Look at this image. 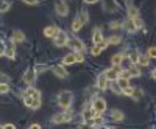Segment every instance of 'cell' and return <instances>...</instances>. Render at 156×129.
<instances>
[{
	"instance_id": "1",
	"label": "cell",
	"mask_w": 156,
	"mask_h": 129,
	"mask_svg": "<svg viewBox=\"0 0 156 129\" xmlns=\"http://www.w3.org/2000/svg\"><path fill=\"white\" fill-rule=\"evenodd\" d=\"M72 103H73V95L70 93V92H61L59 95H58V106L61 107V109H64V110H69L70 109V106H72Z\"/></svg>"
},
{
	"instance_id": "2",
	"label": "cell",
	"mask_w": 156,
	"mask_h": 129,
	"mask_svg": "<svg viewBox=\"0 0 156 129\" xmlns=\"http://www.w3.org/2000/svg\"><path fill=\"white\" fill-rule=\"evenodd\" d=\"M92 109H94V112H95V114L101 115L103 112L106 110V101L103 100L101 97H95V98H94V101H92Z\"/></svg>"
},
{
	"instance_id": "3",
	"label": "cell",
	"mask_w": 156,
	"mask_h": 129,
	"mask_svg": "<svg viewBox=\"0 0 156 129\" xmlns=\"http://www.w3.org/2000/svg\"><path fill=\"white\" fill-rule=\"evenodd\" d=\"M72 120V114L70 112H59L56 115H53V118H51V123H55V124H61V123H67Z\"/></svg>"
},
{
	"instance_id": "4",
	"label": "cell",
	"mask_w": 156,
	"mask_h": 129,
	"mask_svg": "<svg viewBox=\"0 0 156 129\" xmlns=\"http://www.w3.org/2000/svg\"><path fill=\"white\" fill-rule=\"evenodd\" d=\"M53 39H55V45L56 47H64V45H67V42H69V36H67L66 31H58Z\"/></svg>"
},
{
	"instance_id": "5",
	"label": "cell",
	"mask_w": 156,
	"mask_h": 129,
	"mask_svg": "<svg viewBox=\"0 0 156 129\" xmlns=\"http://www.w3.org/2000/svg\"><path fill=\"white\" fill-rule=\"evenodd\" d=\"M119 67H112V69H108L105 73H103V76L108 80V81H115L117 78H119Z\"/></svg>"
},
{
	"instance_id": "6",
	"label": "cell",
	"mask_w": 156,
	"mask_h": 129,
	"mask_svg": "<svg viewBox=\"0 0 156 129\" xmlns=\"http://www.w3.org/2000/svg\"><path fill=\"white\" fill-rule=\"evenodd\" d=\"M55 11H56L58 16L66 17V16L69 14V6H67V3H64V2H58L56 6H55Z\"/></svg>"
},
{
	"instance_id": "7",
	"label": "cell",
	"mask_w": 156,
	"mask_h": 129,
	"mask_svg": "<svg viewBox=\"0 0 156 129\" xmlns=\"http://www.w3.org/2000/svg\"><path fill=\"white\" fill-rule=\"evenodd\" d=\"M23 81H25V84L31 86L36 81V72L34 70H27V72H25V75H23Z\"/></svg>"
},
{
	"instance_id": "8",
	"label": "cell",
	"mask_w": 156,
	"mask_h": 129,
	"mask_svg": "<svg viewBox=\"0 0 156 129\" xmlns=\"http://www.w3.org/2000/svg\"><path fill=\"white\" fill-rule=\"evenodd\" d=\"M94 117H95L94 109H92V107H84V110H83V118H84V121H86V123H90V120H92Z\"/></svg>"
},
{
	"instance_id": "9",
	"label": "cell",
	"mask_w": 156,
	"mask_h": 129,
	"mask_svg": "<svg viewBox=\"0 0 156 129\" xmlns=\"http://www.w3.org/2000/svg\"><path fill=\"white\" fill-rule=\"evenodd\" d=\"M128 73H129V78H139V76L142 75L140 69L136 66V64H131V66H129V69H128Z\"/></svg>"
},
{
	"instance_id": "10",
	"label": "cell",
	"mask_w": 156,
	"mask_h": 129,
	"mask_svg": "<svg viewBox=\"0 0 156 129\" xmlns=\"http://www.w3.org/2000/svg\"><path fill=\"white\" fill-rule=\"evenodd\" d=\"M11 41L14 42V44H22L25 41V34L22 31H14V33H12V36H11Z\"/></svg>"
},
{
	"instance_id": "11",
	"label": "cell",
	"mask_w": 156,
	"mask_h": 129,
	"mask_svg": "<svg viewBox=\"0 0 156 129\" xmlns=\"http://www.w3.org/2000/svg\"><path fill=\"white\" fill-rule=\"evenodd\" d=\"M103 6H105L106 11H115L117 9V2L115 0H103Z\"/></svg>"
},
{
	"instance_id": "12",
	"label": "cell",
	"mask_w": 156,
	"mask_h": 129,
	"mask_svg": "<svg viewBox=\"0 0 156 129\" xmlns=\"http://www.w3.org/2000/svg\"><path fill=\"white\" fill-rule=\"evenodd\" d=\"M67 45H70L76 53L78 51H83L84 50V44H83V41H80V39H75V41H72V44H67Z\"/></svg>"
},
{
	"instance_id": "13",
	"label": "cell",
	"mask_w": 156,
	"mask_h": 129,
	"mask_svg": "<svg viewBox=\"0 0 156 129\" xmlns=\"http://www.w3.org/2000/svg\"><path fill=\"white\" fill-rule=\"evenodd\" d=\"M111 118H112L114 121H122V120L125 118V115H123V112H122V110L114 109V110H111Z\"/></svg>"
},
{
	"instance_id": "14",
	"label": "cell",
	"mask_w": 156,
	"mask_h": 129,
	"mask_svg": "<svg viewBox=\"0 0 156 129\" xmlns=\"http://www.w3.org/2000/svg\"><path fill=\"white\" fill-rule=\"evenodd\" d=\"M101 41H103V34H101L100 28H95V30H94V34H92V44L97 45V44H100Z\"/></svg>"
},
{
	"instance_id": "15",
	"label": "cell",
	"mask_w": 156,
	"mask_h": 129,
	"mask_svg": "<svg viewBox=\"0 0 156 129\" xmlns=\"http://www.w3.org/2000/svg\"><path fill=\"white\" fill-rule=\"evenodd\" d=\"M120 42H122V36L120 34H112L111 37H108V41H106L108 45H119Z\"/></svg>"
},
{
	"instance_id": "16",
	"label": "cell",
	"mask_w": 156,
	"mask_h": 129,
	"mask_svg": "<svg viewBox=\"0 0 156 129\" xmlns=\"http://www.w3.org/2000/svg\"><path fill=\"white\" fill-rule=\"evenodd\" d=\"M97 86H98L100 90H106L108 89V80L103 75H100L98 78H97Z\"/></svg>"
},
{
	"instance_id": "17",
	"label": "cell",
	"mask_w": 156,
	"mask_h": 129,
	"mask_svg": "<svg viewBox=\"0 0 156 129\" xmlns=\"http://www.w3.org/2000/svg\"><path fill=\"white\" fill-rule=\"evenodd\" d=\"M126 12H128V19H134V17H139V9H137L136 6H133V5H129V6H128Z\"/></svg>"
},
{
	"instance_id": "18",
	"label": "cell",
	"mask_w": 156,
	"mask_h": 129,
	"mask_svg": "<svg viewBox=\"0 0 156 129\" xmlns=\"http://www.w3.org/2000/svg\"><path fill=\"white\" fill-rule=\"evenodd\" d=\"M83 28V22H81V19L80 17H75V20L72 22V31H75V33H78V31H80Z\"/></svg>"
},
{
	"instance_id": "19",
	"label": "cell",
	"mask_w": 156,
	"mask_h": 129,
	"mask_svg": "<svg viewBox=\"0 0 156 129\" xmlns=\"http://www.w3.org/2000/svg\"><path fill=\"white\" fill-rule=\"evenodd\" d=\"M58 31H59V30H58L56 27H51V25H50V27H47V28L44 30V36H47V37H55Z\"/></svg>"
},
{
	"instance_id": "20",
	"label": "cell",
	"mask_w": 156,
	"mask_h": 129,
	"mask_svg": "<svg viewBox=\"0 0 156 129\" xmlns=\"http://www.w3.org/2000/svg\"><path fill=\"white\" fill-rule=\"evenodd\" d=\"M53 73L58 76V78H66V76H67V70L66 69H64V67H53Z\"/></svg>"
},
{
	"instance_id": "21",
	"label": "cell",
	"mask_w": 156,
	"mask_h": 129,
	"mask_svg": "<svg viewBox=\"0 0 156 129\" xmlns=\"http://www.w3.org/2000/svg\"><path fill=\"white\" fill-rule=\"evenodd\" d=\"M123 59H125L123 55H114V56L111 58V62H112V66H114V67H119L120 64L123 62Z\"/></svg>"
},
{
	"instance_id": "22",
	"label": "cell",
	"mask_w": 156,
	"mask_h": 129,
	"mask_svg": "<svg viewBox=\"0 0 156 129\" xmlns=\"http://www.w3.org/2000/svg\"><path fill=\"white\" fill-rule=\"evenodd\" d=\"M3 56H6V58H9V59H14V58H16V50H14V47H6V48L3 50Z\"/></svg>"
},
{
	"instance_id": "23",
	"label": "cell",
	"mask_w": 156,
	"mask_h": 129,
	"mask_svg": "<svg viewBox=\"0 0 156 129\" xmlns=\"http://www.w3.org/2000/svg\"><path fill=\"white\" fill-rule=\"evenodd\" d=\"M76 59H75V53H70V55H66L62 59V64L64 66H70V64H75Z\"/></svg>"
},
{
	"instance_id": "24",
	"label": "cell",
	"mask_w": 156,
	"mask_h": 129,
	"mask_svg": "<svg viewBox=\"0 0 156 129\" xmlns=\"http://www.w3.org/2000/svg\"><path fill=\"white\" fill-rule=\"evenodd\" d=\"M148 62H150V59L147 58V55H137V64L140 67H147Z\"/></svg>"
},
{
	"instance_id": "25",
	"label": "cell",
	"mask_w": 156,
	"mask_h": 129,
	"mask_svg": "<svg viewBox=\"0 0 156 129\" xmlns=\"http://www.w3.org/2000/svg\"><path fill=\"white\" fill-rule=\"evenodd\" d=\"M123 28H125V31H128V33H134V31H136V27H134V23H133L131 19H128V20L123 23Z\"/></svg>"
},
{
	"instance_id": "26",
	"label": "cell",
	"mask_w": 156,
	"mask_h": 129,
	"mask_svg": "<svg viewBox=\"0 0 156 129\" xmlns=\"http://www.w3.org/2000/svg\"><path fill=\"white\" fill-rule=\"evenodd\" d=\"M115 84L119 86L120 90H123V89H126V87L129 86V84H128V80H122V78H117V80H115Z\"/></svg>"
},
{
	"instance_id": "27",
	"label": "cell",
	"mask_w": 156,
	"mask_h": 129,
	"mask_svg": "<svg viewBox=\"0 0 156 129\" xmlns=\"http://www.w3.org/2000/svg\"><path fill=\"white\" fill-rule=\"evenodd\" d=\"M9 9V3L6 0H0V12H6Z\"/></svg>"
},
{
	"instance_id": "28",
	"label": "cell",
	"mask_w": 156,
	"mask_h": 129,
	"mask_svg": "<svg viewBox=\"0 0 156 129\" xmlns=\"http://www.w3.org/2000/svg\"><path fill=\"white\" fill-rule=\"evenodd\" d=\"M131 20H133V23H134L136 30H139V28L144 27V22H142V19H140V17H134V19H131Z\"/></svg>"
},
{
	"instance_id": "29",
	"label": "cell",
	"mask_w": 156,
	"mask_h": 129,
	"mask_svg": "<svg viewBox=\"0 0 156 129\" xmlns=\"http://www.w3.org/2000/svg\"><path fill=\"white\" fill-rule=\"evenodd\" d=\"M23 103H25V106L31 107L33 106V97L31 95H23Z\"/></svg>"
},
{
	"instance_id": "30",
	"label": "cell",
	"mask_w": 156,
	"mask_h": 129,
	"mask_svg": "<svg viewBox=\"0 0 156 129\" xmlns=\"http://www.w3.org/2000/svg\"><path fill=\"white\" fill-rule=\"evenodd\" d=\"M122 93H123V95H126V97H133V95H134V89H133L131 86H128L126 89H123V90H122Z\"/></svg>"
},
{
	"instance_id": "31",
	"label": "cell",
	"mask_w": 156,
	"mask_h": 129,
	"mask_svg": "<svg viewBox=\"0 0 156 129\" xmlns=\"http://www.w3.org/2000/svg\"><path fill=\"white\" fill-rule=\"evenodd\" d=\"M9 92V86L6 83H0V93H8Z\"/></svg>"
},
{
	"instance_id": "32",
	"label": "cell",
	"mask_w": 156,
	"mask_h": 129,
	"mask_svg": "<svg viewBox=\"0 0 156 129\" xmlns=\"http://www.w3.org/2000/svg\"><path fill=\"white\" fill-rule=\"evenodd\" d=\"M119 78H122V80H129V73H128V70H119Z\"/></svg>"
},
{
	"instance_id": "33",
	"label": "cell",
	"mask_w": 156,
	"mask_h": 129,
	"mask_svg": "<svg viewBox=\"0 0 156 129\" xmlns=\"http://www.w3.org/2000/svg\"><path fill=\"white\" fill-rule=\"evenodd\" d=\"M147 58H156V48L154 47H148V53H147Z\"/></svg>"
},
{
	"instance_id": "34",
	"label": "cell",
	"mask_w": 156,
	"mask_h": 129,
	"mask_svg": "<svg viewBox=\"0 0 156 129\" xmlns=\"http://www.w3.org/2000/svg\"><path fill=\"white\" fill-rule=\"evenodd\" d=\"M100 53H101V50H100L97 45H94L92 48H90V55H92V56H98Z\"/></svg>"
},
{
	"instance_id": "35",
	"label": "cell",
	"mask_w": 156,
	"mask_h": 129,
	"mask_svg": "<svg viewBox=\"0 0 156 129\" xmlns=\"http://www.w3.org/2000/svg\"><path fill=\"white\" fill-rule=\"evenodd\" d=\"M23 3H27V5H37V3H41V0H22Z\"/></svg>"
},
{
	"instance_id": "36",
	"label": "cell",
	"mask_w": 156,
	"mask_h": 129,
	"mask_svg": "<svg viewBox=\"0 0 156 129\" xmlns=\"http://www.w3.org/2000/svg\"><path fill=\"white\" fill-rule=\"evenodd\" d=\"M109 27H111L112 30H115V28H120V27H122V23L115 20V22H111V23H109Z\"/></svg>"
},
{
	"instance_id": "37",
	"label": "cell",
	"mask_w": 156,
	"mask_h": 129,
	"mask_svg": "<svg viewBox=\"0 0 156 129\" xmlns=\"http://www.w3.org/2000/svg\"><path fill=\"white\" fill-rule=\"evenodd\" d=\"M78 17H80V16H78ZM80 19H81V22H83V23H84V22H87V11H86V9H83L81 17H80Z\"/></svg>"
},
{
	"instance_id": "38",
	"label": "cell",
	"mask_w": 156,
	"mask_h": 129,
	"mask_svg": "<svg viewBox=\"0 0 156 129\" xmlns=\"http://www.w3.org/2000/svg\"><path fill=\"white\" fill-rule=\"evenodd\" d=\"M111 89H112V92H114V93H119V95L122 93V90L119 89V86H117V84H112V86H111Z\"/></svg>"
},
{
	"instance_id": "39",
	"label": "cell",
	"mask_w": 156,
	"mask_h": 129,
	"mask_svg": "<svg viewBox=\"0 0 156 129\" xmlns=\"http://www.w3.org/2000/svg\"><path fill=\"white\" fill-rule=\"evenodd\" d=\"M97 47H98V48H100V50L103 51V50H105V48L108 47V44H106V41H101L100 44H97Z\"/></svg>"
},
{
	"instance_id": "40",
	"label": "cell",
	"mask_w": 156,
	"mask_h": 129,
	"mask_svg": "<svg viewBox=\"0 0 156 129\" xmlns=\"http://www.w3.org/2000/svg\"><path fill=\"white\" fill-rule=\"evenodd\" d=\"M75 59H76L78 62H81V61H84V56H83L81 53H75Z\"/></svg>"
},
{
	"instance_id": "41",
	"label": "cell",
	"mask_w": 156,
	"mask_h": 129,
	"mask_svg": "<svg viewBox=\"0 0 156 129\" xmlns=\"http://www.w3.org/2000/svg\"><path fill=\"white\" fill-rule=\"evenodd\" d=\"M2 129H16V126H14V124H11V123H8V124L2 126Z\"/></svg>"
},
{
	"instance_id": "42",
	"label": "cell",
	"mask_w": 156,
	"mask_h": 129,
	"mask_svg": "<svg viewBox=\"0 0 156 129\" xmlns=\"http://www.w3.org/2000/svg\"><path fill=\"white\" fill-rule=\"evenodd\" d=\"M45 69H47L45 66H37V70H36V72H44Z\"/></svg>"
},
{
	"instance_id": "43",
	"label": "cell",
	"mask_w": 156,
	"mask_h": 129,
	"mask_svg": "<svg viewBox=\"0 0 156 129\" xmlns=\"http://www.w3.org/2000/svg\"><path fill=\"white\" fill-rule=\"evenodd\" d=\"M28 129H41V126H39V124H36V123H34V124H31V126H30Z\"/></svg>"
},
{
	"instance_id": "44",
	"label": "cell",
	"mask_w": 156,
	"mask_h": 129,
	"mask_svg": "<svg viewBox=\"0 0 156 129\" xmlns=\"http://www.w3.org/2000/svg\"><path fill=\"white\" fill-rule=\"evenodd\" d=\"M84 2H86V3H97L98 0H84Z\"/></svg>"
},
{
	"instance_id": "45",
	"label": "cell",
	"mask_w": 156,
	"mask_h": 129,
	"mask_svg": "<svg viewBox=\"0 0 156 129\" xmlns=\"http://www.w3.org/2000/svg\"><path fill=\"white\" fill-rule=\"evenodd\" d=\"M150 76H151L153 80H154V76H156V72H154V70H151V72H150Z\"/></svg>"
},
{
	"instance_id": "46",
	"label": "cell",
	"mask_w": 156,
	"mask_h": 129,
	"mask_svg": "<svg viewBox=\"0 0 156 129\" xmlns=\"http://www.w3.org/2000/svg\"><path fill=\"white\" fill-rule=\"evenodd\" d=\"M3 50H5V48H0V58L3 56Z\"/></svg>"
},
{
	"instance_id": "47",
	"label": "cell",
	"mask_w": 156,
	"mask_h": 129,
	"mask_svg": "<svg viewBox=\"0 0 156 129\" xmlns=\"http://www.w3.org/2000/svg\"><path fill=\"white\" fill-rule=\"evenodd\" d=\"M81 129H90L89 126H81Z\"/></svg>"
},
{
	"instance_id": "48",
	"label": "cell",
	"mask_w": 156,
	"mask_h": 129,
	"mask_svg": "<svg viewBox=\"0 0 156 129\" xmlns=\"http://www.w3.org/2000/svg\"><path fill=\"white\" fill-rule=\"evenodd\" d=\"M108 129H115V127H108Z\"/></svg>"
},
{
	"instance_id": "49",
	"label": "cell",
	"mask_w": 156,
	"mask_h": 129,
	"mask_svg": "<svg viewBox=\"0 0 156 129\" xmlns=\"http://www.w3.org/2000/svg\"><path fill=\"white\" fill-rule=\"evenodd\" d=\"M0 129H2V126H0Z\"/></svg>"
}]
</instances>
